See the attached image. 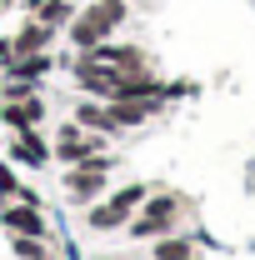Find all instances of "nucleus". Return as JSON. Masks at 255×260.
I'll return each mask as SVG.
<instances>
[{"label":"nucleus","mask_w":255,"mask_h":260,"mask_svg":"<svg viewBox=\"0 0 255 260\" xmlns=\"http://www.w3.org/2000/svg\"><path fill=\"white\" fill-rule=\"evenodd\" d=\"M40 5H50V0H25V10H40Z\"/></svg>","instance_id":"nucleus-20"},{"label":"nucleus","mask_w":255,"mask_h":260,"mask_svg":"<svg viewBox=\"0 0 255 260\" xmlns=\"http://www.w3.org/2000/svg\"><path fill=\"white\" fill-rule=\"evenodd\" d=\"M0 195H20V180H15V170L0 160Z\"/></svg>","instance_id":"nucleus-18"},{"label":"nucleus","mask_w":255,"mask_h":260,"mask_svg":"<svg viewBox=\"0 0 255 260\" xmlns=\"http://www.w3.org/2000/svg\"><path fill=\"white\" fill-rule=\"evenodd\" d=\"M125 0H90L85 10H75V20L65 25L70 40H75V50H95L100 40H110V35L125 25Z\"/></svg>","instance_id":"nucleus-1"},{"label":"nucleus","mask_w":255,"mask_h":260,"mask_svg":"<svg viewBox=\"0 0 255 260\" xmlns=\"http://www.w3.org/2000/svg\"><path fill=\"white\" fill-rule=\"evenodd\" d=\"M35 95V80H20V75H10L5 85H0V100H25Z\"/></svg>","instance_id":"nucleus-17"},{"label":"nucleus","mask_w":255,"mask_h":260,"mask_svg":"<svg viewBox=\"0 0 255 260\" xmlns=\"http://www.w3.org/2000/svg\"><path fill=\"white\" fill-rule=\"evenodd\" d=\"M35 20H45L50 30H60V25H70L75 20V0H50V5H40V10H30Z\"/></svg>","instance_id":"nucleus-14"},{"label":"nucleus","mask_w":255,"mask_h":260,"mask_svg":"<svg viewBox=\"0 0 255 260\" xmlns=\"http://www.w3.org/2000/svg\"><path fill=\"white\" fill-rule=\"evenodd\" d=\"M75 85L95 100H115V85H120V65L95 60V55H80L75 60Z\"/></svg>","instance_id":"nucleus-4"},{"label":"nucleus","mask_w":255,"mask_h":260,"mask_svg":"<svg viewBox=\"0 0 255 260\" xmlns=\"http://www.w3.org/2000/svg\"><path fill=\"white\" fill-rule=\"evenodd\" d=\"M0 120L10 130H30L45 120V100L40 95H25V100H0Z\"/></svg>","instance_id":"nucleus-8"},{"label":"nucleus","mask_w":255,"mask_h":260,"mask_svg":"<svg viewBox=\"0 0 255 260\" xmlns=\"http://www.w3.org/2000/svg\"><path fill=\"white\" fill-rule=\"evenodd\" d=\"M50 50H35V55H15V60L5 65V70H10V75H20V80H35V85H40V80H45V75H50Z\"/></svg>","instance_id":"nucleus-12"},{"label":"nucleus","mask_w":255,"mask_h":260,"mask_svg":"<svg viewBox=\"0 0 255 260\" xmlns=\"http://www.w3.org/2000/svg\"><path fill=\"white\" fill-rule=\"evenodd\" d=\"M135 205H145V185H125V190H115L110 200L90 205L85 210V225L90 230H120V225H130Z\"/></svg>","instance_id":"nucleus-2"},{"label":"nucleus","mask_w":255,"mask_h":260,"mask_svg":"<svg viewBox=\"0 0 255 260\" xmlns=\"http://www.w3.org/2000/svg\"><path fill=\"white\" fill-rule=\"evenodd\" d=\"M90 155H100V135L85 125H75V120H65L60 135H55V145H50V160H65V165H85Z\"/></svg>","instance_id":"nucleus-3"},{"label":"nucleus","mask_w":255,"mask_h":260,"mask_svg":"<svg viewBox=\"0 0 255 260\" xmlns=\"http://www.w3.org/2000/svg\"><path fill=\"white\" fill-rule=\"evenodd\" d=\"M155 105L160 100H110V120H115V130H135L155 115Z\"/></svg>","instance_id":"nucleus-10"},{"label":"nucleus","mask_w":255,"mask_h":260,"mask_svg":"<svg viewBox=\"0 0 255 260\" xmlns=\"http://www.w3.org/2000/svg\"><path fill=\"white\" fill-rule=\"evenodd\" d=\"M10 160H20V165H30V170H45L50 165V145L30 130H15V140H10Z\"/></svg>","instance_id":"nucleus-9"},{"label":"nucleus","mask_w":255,"mask_h":260,"mask_svg":"<svg viewBox=\"0 0 255 260\" xmlns=\"http://www.w3.org/2000/svg\"><path fill=\"white\" fill-rule=\"evenodd\" d=\"M100 190H105V170H95V165H70V170H65V195H70L75 205L100 200Z\"/></svg>","instance_id":"nucleus-6"},{"label":"nucleus","mask_w":255,"mask_h":260,"mask_svg":"<svg viewBox=\"0 0 255 260\" xmlns=\"http://www.w3.org/2000/svg\"><path fill=\"white\" fill-rule=\"evenodd\" d=\"M10 250H15L20 260H45V255H50V250H45V235H15Z\"/></svg>","instance_id":"nucleus-15"},{"label":"nucleus","mask_w":255,"mask_h":260,"mask_svg":"<svg viewBox=\"0 0 255 260\" xmlns=\"http://www.w3.org/2000/svg\"><path fill=\"white\" fill-rule=\"evenodd\" d=\"M0 225L10 230V235H45V210L30 205V200H15V205L0 210Z\"/></svg>","instance_id":"nucleus-7"},{"label":"nucleus","mask_w":255,"mask_h":260,"mask_svg":"<svg viewBox=\"0 0 255 260\" xmlns=\"http://www.w3.org/2000/svg\"><path fill=\"white\" fill-rule=\"evenodd\" d=\"M10 40H15V55H35V50H50V40H55V30H50V25H45V20H25V25H20V30L10 35Z\"/></svg>","instance_id":"nucleus-11"},{"label":"nucleus","mask_w":255,"mask_h":260,"mask_svg":"<svg viewBox=\"0 0 255 260\" xmlns=\"http://www.w3.org/2000/svg\"><path fill=\"white\" fill-rule=\"evenodd\" d=\"M150 260H195V245L190 240H160L150 250Z\"/></svg>","instance_id":"nucleus-16"},{"label":"nucleus","mask_w":255,"mask_h":260,"mask_svg":"<svg viewBox=\"0 0 255 260\" xmlns=\"http://www.w3.org/2000/svg\"><path fill=\"white\" fill-rule=\"evenodd\" d=\"M45 260H50V255H45Z\"/></svg>","instance_id":"nucleus-21"},{"label":"nucleus","mask_w":255,"mask_h":260,"mask_svg":"<svg viewBox=\"0 0 255 260\" xmlns=\"http://www.w3.org/2000/svg\"><path fill=\"white\" fill-rule=\"evenodd\" d=\"M75 125L95 130V135H110V130H115V120H110V105H95V100L75 105Z\"/></svg>","instance_id":"nucleus-13"},{"label":"nucleus","mask_w":255,"mask_h":260,"mask_svg":"<svg viewBox=\"0 0 255 260\" xmlns=\"http://www.w3.org/2000/svg\"><path fill=\"white\" fill-rule=\"evenodd\" d=\"M180 195H155V200H145V215L140 220H130V235L140 240V235H165V230L180 220Z\"/></svg>","instance_id":"nucleus-5"},{"label":"nucleus","mask_w":255,"mask_h":260,"mask_svg":"<svg viewBox=\"0 0 255 260\" xmlns=\"http://www.w3.org/2000/svg\"><path fill=\"white\" fill-rule=\"evenodd\" d=\"M15 60V40H0V65H10Z\"/></svg>","instance_id":"nucleus-19"}]
</instances>
